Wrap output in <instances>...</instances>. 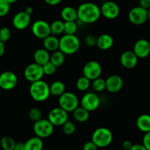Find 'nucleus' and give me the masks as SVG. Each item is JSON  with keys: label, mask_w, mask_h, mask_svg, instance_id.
Returning <instances> with one entry per match:
<instances>
[{"label": "nucleus", "mask_w": 150, "mask_h": 150, "mask_svg": "<svg viewBox=\"0 0 150 150\" xmlns=\"http://www.w3.org/2000/svg\"><path fill=\"white\" fill-rule=\"evenodd\" d=\"M77 11V17L81 22L90 24L96 22L101 15L100 8L93 2H84L81 4Z\"/></svg>", "instance_id": "1"}, {"label": "nucleus", "mask_w": 150, "mask_h": 150, "mask_svg": "<svg viewBox=\"0 0 150 150\" xmlns=\"http://www.w3.org/2000/svg\"><path fill=\"white\" fill-rule=\"evenodd\" d=\"M29 91L32 99L38 102H45L51 95L50 86L42 80L31 83Z\"/></svg>", "instance_id": "2"}, {"label": "nucleus", "mask_w": 150, "mask_h": 150, "mask_svg": "<svg viewBox=\"0 0 150 150\" xmlns=\"http://www.w3.org/2000/svg\"><path fill=\"white\" fill-rule=\"evenodd\" d=\"M80 47V41L75 35H63L59 39V50L64 54H74Z\"/></svg>", "instance_id": "3"}, {"label": "nucleus", "mask_w": 150, "mask_h": 150, "mask_svg": "<svg viewBox=\"0 0 150 150\" xmlns=\"http://www.w3.org/2000/svg\"><path fill=\"white\" fill-rule=\"evenodd\" d=\"M113 139L112 132L107 127H99L93 131L91 141L98 148H105L110 145Z\"/></svg>", "instance_id": "4"}, {"label": "nucleus", "mask_w": 150, "mask_h": 150, "mask_svg": "<svg viewBox=\"0 0 150 150\" xmlns=\"http://www.w3.org/2000/svg\"><path fill=\"white\" fill-rule=\"evenodd\" d=\"M59 107L68 112H72L79 107L80 101L75 93L69 91H65L58 99Z\"/></svg>", "instance_id": "5"}, {"label": "nucleus", "mask_w": 150, "mask_h": 150, "mask_svg": "<svg viewBox=\"0 0 150 150\" xmlns=\"http://www.w3.org/2000/svg\"><path fill=\"white\" fill-rule=\"evenodd\" d=\"M54 126L48 119H41L34 122L33 132L35 136L41 138H47L51 136L54 132Z\"/></svg>", "instance_id": "6"}, {"label": "nucleus", "mask_w": 150, "mask_h": 150, "mask_svg": "<svg viewBox=\"0 0 150 150\" xmlns=\"http://www.w3.org/2000/svg\"><path fill=\"white\" fill-rule=\"evenodd\" d=\"M44 73L43 70V66L33 63L26 66L24 71V76L26 80L30 83L42 80Z\"/></svg>", "instance_id": "7"}, {"label": "nucleus", "mask_w": 150, "mask_h": 150, "mask_svg": "<svg viewBox=\"0 0 150 150\" xmlns=\"http://www.w3.org/2000/svg\"><path fill=\"white\" fill-rule=\"evenodd\" d=\"M102 72V68L100 63L96 60H91L87 62L83 66V76L87 77L91 81L100 77Z\"/></svg>", "instance_id": "8"}, {"label": "nucleus", "mask_w": 150, "mask_h": 150, "mask_svg": "<svg viewBox=\"0 0 150 150\" xmlns=\"http://www.w3.org/2000/svg\"><path fill=\"white\" fill-rule=\"evenodd\" d=\"M69 112L60 107L54 108L50 111L48 120L54 126H63L69 120Z\"/></svg>", "instance_id": "9"}, {"label": "nucleus", "mask_w": 150, "mask_h": 150, "mask_svg": "<svg viewBox=\"0 0 150 150\" xmlns=\"http://www.w3.org/2000/svg\"><path fill=\"white\" fill-rule=\"evenodd\" d=\"M128 19L134 25H142L148 20L147 10L138 6L132 8L128 13Z\"/></svg>", "instance_id": "10"}, {"label": "nucleus", "mask_w": 150, "mask_h": 150, "mask_svg": "<svg viewBox=\"0 0 150 150\" xmlns=\"http://www.w3.org/2000/svg\"><path fill=\"white\" fill-rule=\"evenodd\" d=\"M18 84V77L13 71H6L0 74V88L2 90L10 91L15 88Z\"/></svg>", "instance_id": "11"}, {"label": "nucleus", "mask_w": 150, "mask_h": 150, "mask_svg": "<svg viewBox=\"0 0 150 150\" xmlns=\"http://www.w3.org/2000/svg\"><path fill=\"white\" fill-rule=\"evenodd\" d=\"M80 104L81 107L91 112L95 111L99 108L100 105V99L96 93L88 92L83 95Z\"/></svg>", "instance_id": "12"}, {"label": "nucleus", "mask_w": 150, "mask_h": 150, "mask_svg": "<svg viewBox=\"0 0 150 150\" xmlns=\"http://www.w3.org/2000/svg\"><path fill=\"white\" fill-rule=\"evenodd\" d=\"M33 35L39 39H44L45 38L51 35L50 24L44 20H37L33 24L31 27Z\"/></svg>", "instance_id": "13"}, {"label": "nucleus", "mask_w": 150, "mask_h": 150, "mask_svg": "<svg viewBox=\"0 0 150 150\" xmlns=\"http://www.w3.org/2000/svg\"><path fill=\"white\" fill-rule=\"evenodd\" d=\"M101 15L107 19H115L120 14V8L116 2L112 1L105 2L100 7Z\"/></svg>", "instance_id": "14"}, {"label": "nucleus", "mask_w": 150, "mask_h": 150, "mask_svg": "<svg viewBox=\"0 0 150 150\" xmlns=\"http://www.w3.org/2000/svg\"><path fill=\"white\" fill-rule=\"evenodd\" d=\"M31 22V16L28 15L24 11H20L13 16L12 20L14 28L18 30L27 29Z\"/></svg>", "instance_id": "15"}, {"label": "nucleus", "mask_w": 150, "mask_h": 150, "mask_svg": "<svg viewBox=\"0 0 150 150\" xmlns=\"http://www.w3.org/2000/svg\"><path fill=\"white\" fill-rule=\"evenodd\" d=\"M106 89L109 93H115L120 91L124 86L123 79L119 75L113 74L110 75V77L105 80Z\"/></svg>", "instance_id": "16"}, {"label": "nucleus", "mask_w": 150, "mask_h": 150, "mask_svg": "<svg viewBox=\"0 0 150 150\" xmlns=\"http://www.w3.org/2000/svg\"><path fill=\"white\" fill-rule=\"evenodd\" d=\"M137 57L139 58H146L150 54V44L147 40L139 39L135 43L133 50Z\"/></svg>", "instance_id": "17"}, {"label": "nucleus", "mask_w": 150, "mask_h": 150, "mask_svg": "<svg viewBox=\"0 0 150 150\" xmlns=\"http://www.w3.org/2000/svg\"><path fill=\"white\" fill-rule=\"evenodd\" d=\"M138 62V57L133 51L127 50L121 54L120 63L124 68L127 69H133Z\"/></svg>", "instance_id": "18"}, {"label": "nucleus", "mask_w": 150, "mask_h": 150, "mask_svg": "<svg viewBox=\"0 0 150 150\" xmlns=\"http://www.w3.org/2000/svg\"><path fill=\"white\" fill-rule=\"evenodd\" d=\"M113 44H114L113 38L109 34L104 33L97 38L96 47L101 50H110L113 46Z\"/></svg>", "instance_id": "19"}, {"label": "nucleus", "mask_w": 150, "mask_h": 150, "mask_svg": "<svg viewBox=\"0 0 150 150\" xmlns=\"http://www.w3.org/2000/svg\"><path fill=\"white\" fill-rule=\"evenodd\" d=\"M33 59H34L35 63L43 66L50 61V52H48L44 48L38 49L34 52Z\"/></svg>", "instance_id": "20"}, {"label": "nucleus", "mask_w": 150, "mask_h": 150, "mask_svg": "<svg viewBox=\"0 0 150 150\" xmlns=\"http://www.w3.org/2000/svg\"><path fill=\"white\" fill-rule=\"evenodd\" d=\"M43 47L48 52H55L59 50V39L57 36L50 35L43 39Z\"/></svg>", "instance_id": "21"}, {"label": "nucleus", "mask_w": 150, "mask_h": 150, "mask_svg": "<svg viewBox=\"0 0 150 150\" xmlns=\"http://www.w3.org/2000/svg\"><path fill=\"white\" fill-rule=\"evenodd\" d=\"M60 16L63 21H76L78 19L77 9L71 6L63 8L60 12Z\"/></svg>", "instance_id": "22"}, {"label": "nucleus", "mask_w": 150, "mask_h": 150, "mask_svg": "<svg viewBox=\"0 0 150 150\" xmlns=\"http://www.w3.org/2000/svg\"><path fill=\"white\" fill-rule=\"evenodd\" d=\"M24 146H25V150H43L44 142L42 138L34 136L29 138L24 143Z\"/></svg>", "instance_id": "23"}, {"label": "nucleus", "mask_w": 150, "mask_h": 150, "mask_svg": "<svg viewBox=\"0 0 150 150\" xmlns=\"http://www.w3.org/2000/svg\"><path fill=\"white\" fill-rule=\"evenodd\" d=\"M137 128L141 132H148L150 131V115L142 114L136 120Z\"/></svg>", "instance_id": "24"}, {"label": "nucleus", "mask_w": 150, "mask_h": 150, "mask_svg": "<svg viewBox=\"0 0 150 150\" xmlns=\"http://www.w3.org/2000/svg\"><path fill=\"white\" fill-rule=\"evenodd\" d=\"M73 113V117L75 121L83 123L88 120L89 116H90V112L83 108V107H78L72 112Z\"/></svg>", "instance_id": "25"}, {"label": "nucleus", "mask_w": 150, "mask_h": 150, "mask_svg": "<svg viewBox=\"0 0 150 150\" xmlns=\"http://www.w3.org/2000/svg\"><path fill=\"white\" fill-rule=\"evenodd\" d=\"M50 93L54 96H60L66 91V86L60 80L54 81L50 86Z\"/></svg>", "instance_id": "26"}, {"label": "nucleus", "mask_w": 150, "mask_h": 150, "mask_svg": "<svg viewBox=\"0 0 150 150\" xmlns=\"http://www.w3.org/2000/svg\"><path fill=\"white\" fill-rule=\"evenodd\" d=\"M65 55L60 50L53 52L52 54H50V62L54 65L56 67H60L63 65L65 62Z\"/></svg>", "instance_id": "27"}, {"label": "nucleus", "mask_w": 150, "mask_h": 150, "mask_svg": "<svg viewBox=\"0 0 150 150\" xmlns=\"http://www.w3.org/2000/svg\"><path fill=\"white\" fill-rule=\"evenodd\" d=\"M64 31V21L63 20H55L50 24L51 35L57 36L61 35Z\"/></svg>", "instance_id": "28"}, {"label": "nucleus", "mask_w": 150, "mask_h": 150, "mask_svg": "<svg viewBox=\"0 0 150 150\" xmlns=\"http://www.w3.org/2000/svg\"><path fill=\"white\" fill-rule=\"evenodd\" d=\"M15 145V141L11 136L5 135L0 140V146L3 150H13Z\"/></svg>", "instance_id": "29"}, {"label": "nucleus", "mask_w": 150, "mask_h": 150, "mask_svg": "<svg viewBox=\"0 0 150 150\" xmlns=\"http://www.w3.org/2000/svg\"><path fill=\"white\" fill-rule=\"evenodd\" d=\"M91 85V80H88L87 77L82 76L76 82V87L80 91H86L88 89L90 88Z\"/></svg>", "instance_id": "30"}, {"label": "nucleus", "mask_w": 150, "mask_h": 150, "mask_svg": "<svg viewBox=\"0 0 150 150\" xmlns=\"http://www.w3.org/2000/svg\"><path fill=\"white\" fill-rule=\"evenodd\" d=\"M77 31V24L75 21H64L65 35H75Z\"/></svg>", "instance_id": "31"}, {"label": "nucleus", "mask_w": 150, "mask_h": 150, "mask_svg": "<svg viewBox=\"0 0 150 150\" xmlns=\"http://www.w3.org/2000/svg\"><path fill=\"white\" fill-rule=\"evenodd\" d=\"M91 86L93 90L96 92H102L106 89V84H105V80L99 77L95 79L92 81Z\"/></svg>", "instance_id": "32"}, {"label": "nucleus", "mask_w": 150, "mask_h": 150, "mask_svg": "<svg viewBox=\"0 0 150 150\" xmlns=\"http://www.w3.org/2000/svg\"><path fill=\"white\" fill-rule=\"evenodd\" d=\"M42 115L41 109L38 108H31L28 112V116L30 119L34 122L41 120L42 119Z\"/></svg>", "instance_id": "33"}, {"label": "nucleus", "mask_w": 150, "mask_h": 150, "mask_svg": "<svg viewBox=\"0 0 150 150\" xmlns=\"http://www.w3.org/2000/svg\"><path fill=\"white\" fill-rule=\"evenodd\" d=\"M62 129H63V132H64L66 135H71L76 132V125L74 122H72L71 121L68 120L64 125L62 126Z\"/></svg>", "instance_id": "34"}, {"label": "nucleus", "mask_w": 150, "mask_h": 150, "mask_svg": "<svg viewBox=\"0 0 150 150\" xmlns=\"http://www.w3.org/2000/svg\"><path fill=\"white\" fill-rule=\"evenodd\" d=\"M11 37V30L9 27H3L0 28V41L5 43L10 40Z\"/></svg>", "instance_id": "35"}, {"label": "nucleus", "mask_w": 150, "mask_h": 150, "mask_svg": "<svg viewBox=\"0 0 150 150\" xmlns=\"http://www.w3.org/2000/svg\"><path fill=\"white\" fill-rule=\"evenodd\" d=\"M11 11V4L5 0H0V18L5 17Z\"/></svg>", "instance_id": "36"}, {"label": "nucleus", "mask_w": 150, "mask_h": 150, "mask_svg": "<svg viewBox=\"0 0 150 150\" xmlns=\"http://www.w3.org/2000/svg\"><path fill=\"white\" fill-rule=\"evenodd\" d=\"M43 70H44V75L50 76V75H52L55 73L57 67L50 61L43 66Z\"/></svg>", "instance_id": "37"}, {"label": "nucleus", "mask_w": 150, "mask_h": 150, "mask_svg": "<svg viewBox=\"0 0 150 150\" xmlns=\"http://www.w3.org/2000/svg\"><path fill=\"white\" fill-rule=\"evenodd\" d=\"M96 41H97V38L93 35H88L84 38L85 44L88 47H93L96 46Z\"/></svg>", "instance_id": "38"}, {"label": "nucleus", "mask_w": 150, "mask_h": 150, "mask_svg": "<svg viewBox=\"0 0 150 150\" xmlns=\"http://www.w3.org/2000/svg\"><path fill=\"white\" fill-rule=\"evenodd\" d=\"M142 144L147 150H150V131L144 134Z\"/></svg>", "instance_id": "39"}, {"label": "nucleus", "mask_w": 150, "mask_h": 150, "mask_svg": "<svg viewBox=\"0 0 150 150\" xmlns=\"http://www.w3.org/2000/svg\"><path fill=\"white\" fill-rule=\"evenodd\" d=\"M98 147L92 141L85 143L83 146V150H97Z\"/></svg>", "instance_id": "40"}, {"label": "nucleus", "mask_w": 150, "mask_h": 150, "mask_svg": "<svg viewBox=\"0 0 150 150\" xmlns=\"http://www.w3.org/2000/svg\"><path fill=\"white\" fill-rule=\"evenodd\" d=\"M139 6L144 8L146 10H148L150 8V0H140Z\"/></svg>", "instance_id": "41"}, {"label": "nucleus", "mask_w": 150, "mask_h": 150, "mask_svg": "<svg viewBox=\"0 0 150 150\" xmlns=\"http://www.w3.org/2000/svg\"><path fill=\"white\" fill-rule=\"evenodd\" d=\"M129 150H147L144 147V146L142 144H133L132 146L129 149Z\"/></svg>", "instance_id": "42"}, {"label": "nucleus", "mask_w": 150, "mask_h": 150, "mask_svg": "<svg viewBox=\"0 0 150 150\" xmlns=\"http://www.w3.org/2000/svg\"><path fill=\"white\" fill-rule=\"evenodd\" d=\"M44 2L50 6H55L59 5L62 2V0H44Z\"/></svg>", "instance_id": "43"}, {"label": "nucleus", "mask_w": 150, "mask_h": 150, "mask_svg": "<svg viewBox=\"0 0 150 150\" xmlns=\"http://www.w3.org/2000/svg\"><path fill=\"white\" fill-rule=\"evenodd\" d=\"M132 145H133V144H132V142H131L130 141H129V140H126V141H125L122 143V146H123V148L125 149V150H129V149L132 146Z\"/></svg>", "instance_id": "44"}, {"label": "nucleus", "mask_w": 150, "mask_h": 150, "mask_svg": "<svg viewBox=\"0 0 150 150\" xmlns=\"http://www.w3.org/2000/svg\"><path fill=\"white\" fill-rule=\"evenodd\" d=\"M13 150H25L24 143H22V142L16 143V145L15 146H14Z\"/></svg>", "instance_id": "45"}, {"label": "nucleus", "mask_w": 150, "mask_h": 150, "mask_svg": "<svg viewBox=\"0 0 150 150\" xmlns=\"http://www.w3.org/2000/svg\"><path fill=\"white\" fill-rule=\"evenodd\" d=\"M5 52V43L0 41V57H2Z\"/></svg>", "instance_id": "46"}, {"label": "nucleus", "mask_w": 150, "mask_h": 150, "mask_svg": "<svg viewBox=\"0 0 150 150\" xmlns=\"http://www.w3.org/2000/svg\"><path fill=\"white\" fill-rule=\"evenodd\" d=\"M24 11L25 13H27L28 14V15L31 16L32 14L33 13V11H34V10H33V8H32V7L28 6V7H27V8H25V10H24Z\"/></svg>", "instance_id": "47"}, {"label": "nucleus", "mask_w": 150, "mask_h": 150, "mask_svg": "<svg viewBox=\"0 0 150 150\" xmlns=\"http://www.w3.org/2000/svg\"><path fill=\"white\" fill-rule=\"evenodd\" d=\"M5 1H6V2H8V3L9 4H13V3H15V2H16L17 1H18V0H5Z\"/></svg>", "instance_id": "48"}, {"label": "nucleus", "mask_w": 150, "mask_h": 150, "mask_svg": "<svg viewBox=\"0 0 150 150\" xmlns=\"http://www.w3.org/2000/svg\"><path fill=\"white\" fill-rule=\"evenodd\" d=\"M147 17H148V20L150 21V8L147 10Z\"/></svg>", "instance_id": "49"}, {"label": "nucleus", "mask_w": 150, "mask_h": 150, "mask_svg": "<svg viewBox=\"0 0 150 150\" xmlns=\"http://www.w3.org/2000/svg\"><path fill=\"white\" fill-rule=\"evenodd\" d=\"M1 90H2V89H1V88H0V92H1Z\"/></svg>", "instance_id": "50"}, {"label": "nucleus", "mask_w": 150, "mask_h": 150, "mask_svg": "<svg viewBox=\"0 0 150 150\" xmlns=\"http://www.w3.org/2000/svg\"><path fill=\"white\" fill-rule=\"evenodd\" d=\"M0 74H1V72H0Z\"/></svg>", "instance_id": "51"}]
</instances>
